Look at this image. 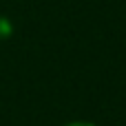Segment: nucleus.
<instances>
[{
  "label": "nucleus",
  "instance_id": "nucleus-1",
  "mask_svg": "<svg viewBox=\"0 0 126 126\" xmlns=\"http://www.w3.org/2000/svg\"><path fill=\"white\" fill-rule=\"evenodd\" d=\"M66 126H93V124H86V122H73V124H66Z\"/></svg>",
  "mask_w": 126,
  "mask_h": 126
}]
</instances>
